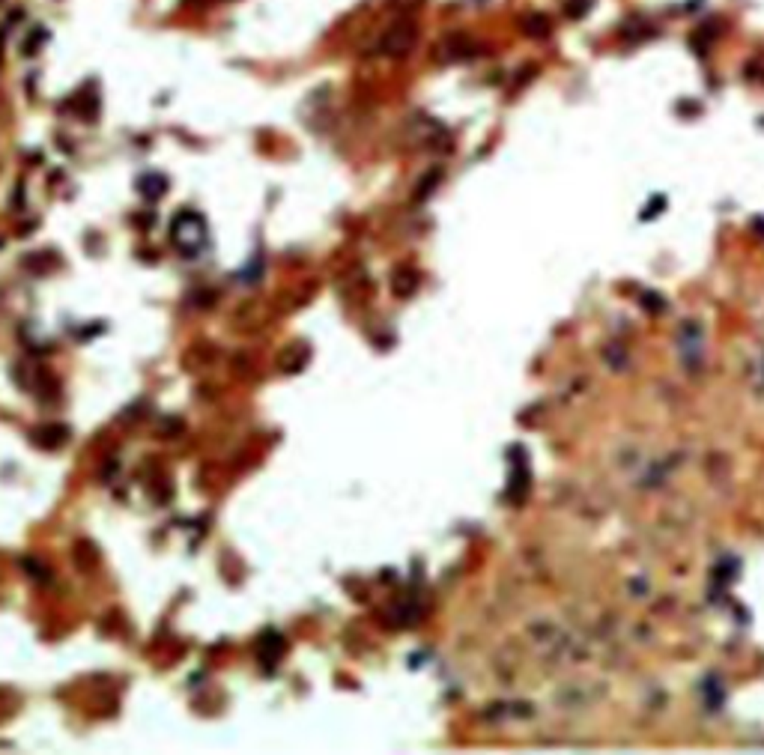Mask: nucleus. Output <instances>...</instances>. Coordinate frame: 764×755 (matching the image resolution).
Listing matches in <instances>:
<instances>
[{"instance_id":"1","label":"nucleus","mask_w":764,"mask_h":755,"mask_svg":"<svg viewBox=\"0 0 764 755\" xmlns=\"http://www.w3.org/2000/svg\"><path fill=\"white\" fill-rule=\"evenodd\" d=\"M170 236H173V245L185 254H197L204 248V239H206V227H204V218L197 212H180L177 218L170 224Z\"/></svg>"},{"instance_id":"2","label":"nucleus","mask_w":764,"mask_h":755,"mask_svg":"<svg viewBox=\"0 0 764 755\" xmlns=\"http://www.w3.org/2000/svg\"><path fill=\"white\" fill-rule=\"evenodd\" d=\"M412 39H415V27H412V21H404V24H397L392 33L385 36V48L388 51H397V54H404L409 45H412Z\"/></svg>"},{"instance_id":"3","label":"nucleus","mask_w":764,"mask_h":755,"mask_svg":"<svg viewBox=\"0 0 764 755\" xmlns=\"http://www.w3.org/2000/svg\"><path fill=\"white\" fill-rule=\"evenodd\" d=\"M168 188V180L162 177V173H146V177L141 180V192H146V197H162V192Z\"/></svg>"}]
</instances>
